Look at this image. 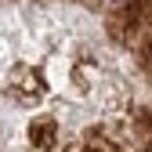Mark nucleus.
I'll return each instance as SVG.
<instances>
[{
  "instance_id": "2",
  "label": "nucleus",
  "mask_w": 152,
  "mask_h": 152,
  "mask_svg": "<svg viewBox=\"0 0 152 152\" xmlns=\"http://www.w3.org/2000/svg\"><path fill=\"white\" fill-rule=\"evenodd\" d=\"M145 47H148V58H152V0H145Z\"/></svg>"
},
{
  "instance_id": "1",
  "label": "nucleus",
  "mask_w": 152,
  "mask_h": 152,
  "mask_svg": "<svg viewBox=\"0 0 152 152\" xmlns=\"http://www.w3.org/2000/svg\"><path fill=\"white\" fill-rule=\"evenodd\" d=\"M0 152H152L145 0H0Z\"/></svg>"
}]
</instances>
